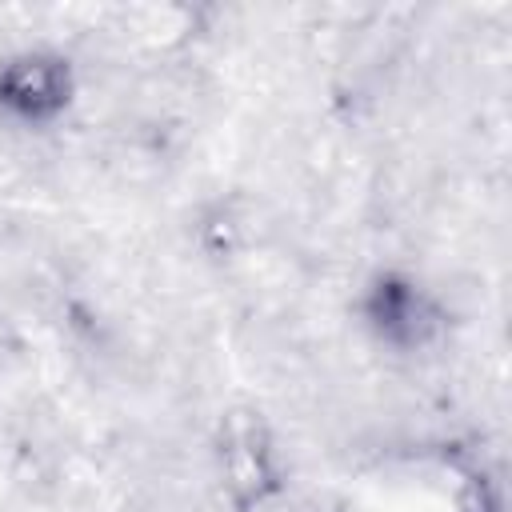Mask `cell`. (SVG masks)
Wrapping results in <instances>:
<instances>
[{
  "label": "cell",
  "instance_id": "3",
  "mask_svg": "<svg viewBox=\"0 0 512 512\" xmlns=\"http://www.w3.org/2000/svg\"><path fill=\"white\" fill-rule=\"evenodd\" d=\"M224 468H228V484L236 488V496L248 504V500H260L264 488L272 484L268 476V452L256 444V432L252 428H240L228 448H224Z\"/></svg>",
  "mask_w": 512,
  "mask_h": 512
},
{
  "label": "cell",
  "instance_id": "2",
  "mask_svg": "<svg viewBox=\"0 0 512 512\" xmlns=\"http://www.w3.org/2000/svg\"><path fill=\"white\" fill-rule=\"evenodd\" d=\"M368 324L380 332V340H388L396 348H420L432 340L440 316H436L432 300L424 292H416V284L388 276L368 296Z\"/></svg>",
  "mask_w": 512,
  "mask_h": 512
},
{
  "label": "cell",
  "instance_id": "1",
  "mask_svg": "<svg viewBox=\"0 0 512 512\" xmlns=\"http://www.w3.org/2000/svg\"><path fill=\"white\" fill-rule=\"evenodd\" d=\"M72 100V68L52 52H20L0 64V112L20 124H48Z\"/></svg>",
  "mask_w": 512,
  "mask_h": 512
}]
</instances>
